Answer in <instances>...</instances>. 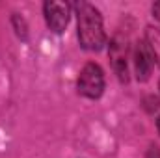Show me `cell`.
<instances>
[{
  "instance_id": "obj_1",
  "label": "cell",
  "mask_w": 160,
  "mask_h": 158,
  "mask_svg": "<svg viewBox=\"0 0 160 158\" xmlns=\"http://www.w3.org/2000/svg\"><path fill=\"white\" fill-rule=\"evenodd\" d=\"M77 15V37L80 48L88 52H101L108 45L104 19L97 6L80 0L73 6Z\"/></svg>"
},
{
  "instance_id": "obj_2",
  "label": "cell",
  "mask_w": 160,
  "mask_h": 158,
  "mask_svg": "<svg viewBox=\"0 0 160 158\" xmlns=\"http://www.w3.org/2000/svg\"><path fill=\"white\" fill-rule=\"evenodd\" d=\"M104 89H106V78H104L102 67L97 62L84 63V67L78 73V78H77L78 95L84 99H89V101H97L102 97Z\"/></svg>"
},
{
  "instance_id": "obj_3",
  "label": "cell",
  "mask_w": 160,
  "mask_h": 158,
  "mask_svg": "<svg viewBox=\"0 0 160 158\" xmlns=\"http://www.w3.org/2000/svg\"><path fill=\"white\" fill-rule=\"evenodd\" d=\"M128 58H130V47H128L127 36L116 34L108 45V60H110L114 75L118 77L121 84H128V80H130Z\"/></svg>"
},
{
  "instance_id": "obj_4",
  "label": "cell",
  "mask_w": 160,
  "mask_h": 158,
  "mask_svg": "<svg viewBox=\"0 0 160 158\" xmlns=\"http://www.w3.org/2000/svg\"><path fill=\"white\" fill-rule=\"evenodd\" d=\"M71 4L67 2H54L48 0L43 4V17H45V24L52 34H63L65 28L69 26L71 21Z\"/></svg>"
},
{
  "instance_id": "obj_5",
  "label": "cell",
  "mask_w": 160,
  "mask_h": 158,
  "mask_svg": "<svg viewBox=\"0 0 160 158\" xmlns=\"http://www.w3.org/2000/svg\"><path fill=\"white\" fill-rule=\"evenodd\" d=\"M132 65H134V75L136 80L140 84H145L147 80L151 78L153 75V67H155V60L145 45L143 39H138L134 43V48H132Z\"/></svg>"
},
{
  "instance_id": "obj_6",
  "label": "cell",
  "mask_w": 160,
  "mask_h": 158,
  "mask_svg": "<svg viewBox=\"0 0 160 158\" xmlns=\"http://www.w3.org/2000/svg\"><path fill=\"white\" fill-rule=\"evenodd\" d=\"M143 41L155 60V65L160 67V28L158 26H153V24H147L145 26V32H143Z\"/></svg>"
},
{
  "instance_id": "obj_7",
  "label": "cell",
  "mask_w": 160,
  "mask_h": 158,
  "mask_svg": "<svg viewBox=\"0 0 160 158\" xmlns=\"http://www.w3.org/2000/svg\"><path fill=\"white\" fill-rule=\"evenodd\" d=\"M11 26L15 30V36L21 41H26L30 36V28H28V22L26 19L21 15V13H11Z\"/></svg>"
},
{
  "instance_id": "obj_8",
  "label": "cell",
  "mask_w": 160,
  "mask_h": 158,
  "mask_svg": "<svg viewBox=\"0 0 160 158\" xmlns=\"http://www.w3.org/2000/svg\"><path fill=\"white\" fill-rule=\"evenodd\" d=\"M143 108L147 114H155L160 110V99L155 95H145L143 97Z\"/></svg>"
},
{
  "instance_id": "obj_9",
  "label": "cell",
  "mask_w": 160,
  "mask_h": 158,
  "mask_svg": "<svg viewBox=\"0 0 160 158\" xmlns=\"http://www.w3.org/2000/svg\"><path fill=\"white\" fill-rule=\"evenodd\" d=\"M145 158H160V147L157 143H151L147 153H145Z\"/></svg>"
},
{
  "instance_id": "obj_10",
  "label": "cell",
  "mask_w": 160,
  "mask_h": 158,
  "mask_svg": "<svg viewBox=\"0 0 160 158\" xmlns=\"http://www.w3.org/2000/svg\"><path fill=\"white\" fill-rule=\"evenodd\" d=\"M151 11H153V17L157 19V22L160 24V0H158V2H155V4H153Z\"/></svg>"
},
{
  "instance_id": "obj_11",
  "label": "cell",
  "mask_w": 160,
  "mask_h": 158,
  "mask_svg": "<svg viewBox=\"0 0 160 158\" xmlns=\"http://www.w3.org/2000/svg\"><path fill=\"white\" fill-rule=\"evenodd\" d=\"M157 130H158V134H160V116L157 117Z\"/></svg>"
},
{
  "instance_id": "obj_12",
  "label": "cell",
  "mask_w": 160,
  "mask_h": 158,
  "mask_svg": "<svg viewBox=\"0 0 160 158\" xmlns=\"http://www.w3.org/2000/svg\"><path fill=\"white\" fill-rule=\"evenodd\" d=\"M158 91H160V78H158Z\"/></svg>"
}]
</instances>
